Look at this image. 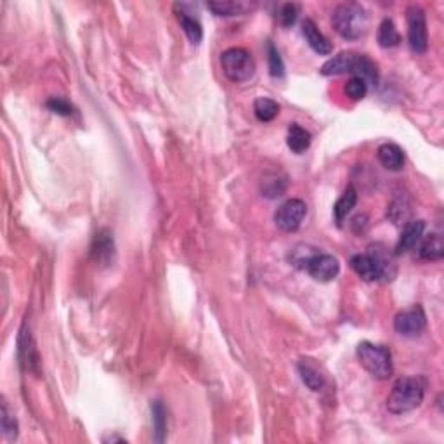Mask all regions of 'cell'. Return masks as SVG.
Wrapping results in <instances>:
<instances>
[{"instance_id":"obj_21","label":"cell","mask_w":444,"mask_h":444,"mask_svg":"<svg viewBox=\"0 0 444 444\" xmlns=\"http://www.w3.org/2000/svg\"><path fill=\"white\" fill-rule=\"evenodd\" d=\"M352 76L361 79L368 87H377V83H379V68L368 56L359 54L358 65H356L354 72H352Z\"/></svg>"},{"instance_id":"obj_17","label":"cell","mask_w":444,"mask_h":444,"mask_svg":"<svg viewBox=\"0 0 444 444\" xmlns=\"http://www.w3.org/2000/svg\"><path fill=\"white\" fill-rule=\"evenodd\" d=\"M207 7L215 14V16L233 17L247 14L248 10L254 9L255 3L241 2V0H222V2H208Z\"/></svg>"},{"instance_id":"obj_22","label":"cell","mask_w":444,"mask_h":444,"mask_svg":"<svg viewBox=\"0 0 444 444\" xmlns=\"http://www.w3.org/2000/svg\"><path fill=\"white\" fill-rule=\"evenodd\" d=\"M286 145L297 155H302L306 149L311 146V134L299 124H292L288 127V134H286Z\"/></svg>"},{"instance_id":"obj_8","label":"cell","mask_w":444,"mask_h":444,"mask_svg":"<svg viewBox=\"0 0 444 444\" xmlns=\"http://www.w3.org/2000/svg\"><path fill=\"white\" fill-rule=\"evenodd\" d=\"M307 214V205L306 202L299 200V198H292V200L285 202L281 207L276 211L274 214V222L285 233H295L300 227V224L304 222Z\"/></svg>"},{"instance_id":"obj_18","label":"cell","mask_w":444,"mask_h":444,"mask_svg":"<svg viewBox=\"0 0 444 444\" xmlns=\"http://www.w3.org/2000/svg\"><path fill=\"white\" fill-rule=\"evenodd\" d=\"M420 247H418V257L422 261H439L444 255V245L441 234L431 233L427 236H422V240L418 241Z\"/></svg>"},{"instance_id":"obj_11","label":"cell","mask_w":444,"mask_h":444,"mask_svg":"<svg viewBox=\"0 0 444 444\" xmlns=\"http://www.w3.org/2000/svg\"><path fill=\"white\" fill-rule=\"evenodd\" d=\"M359 54L351 51H344L340 54L334 56V58L328 59L323 66L320 68V73L323 76H334V75H342V73H351L354 72L356 65H358Z\"/></svg>"},{"instance_id":"obj_29","label":"cell","mask_w":444,"mask_h":444,"mask_svg":"<svg viewBox=\"0 0 444 444\" xmlns=\"http://www.w3.org/2000/svg\"><path fill=\"white\" fill-rule=\"evenodd\" d=\"M268 59H269V73H271L274 79H281L285 75V65H283V59L279 56L278 49L272 44L268 45Z\"/></svg>"},{"instance_id":"obj_10","label":"cell","mask_w":444,"mask_h":444,"mask_svg":"<svg viewBox=\"0 0 444 444\" xmlns=\"http://www.w3.org/2000/svg\"><path fill=\"white\" fill-rule=\"evenodd\" d=\"M17 352H19V363L26 372L38 373V366H40V358H38L37 345H35L33 337H31L30 328L26 323L19 330V338H17Z\"/></svg>"},{"instance_id":"obj_28","label":"cell","mask_w":444,"mask_h":444,"mask_svg":"<svg viewBox=\"0 0 444 444\" xmlns=\"http://www.w3.org/2000/svg\"><path fill=\"white\" fill-rule=\"evenodd\" d=\"M2 417H0V424H2V432L9 441H14L17 438V420L14 417L13 411L9 410L6 401H2Z\"/></svg>"},{"instance_id":"obj_23","label":"cell","mask_w":444,"mask_h":444,"mask_svg":"<svg viewBox=\"0 0 444 444\" xmlns=\"http://www.w3.org/2000/svg\"><path fill=\"white\" fill-rule=\"evenodd\" d=\"M261 191L265 198H279L286 191V177L278 172L265 174L261 183Z\"/></svg>"},{"instance_id":"obj_9","label":"cell","mask_w":444,"mask_h":444,"mask_svg":"<svg viewBox=\"0 0 444 444\" xmlns=\"http://www.w3.org/2000/svg\"><path fill=\"white\" fill-rule=\"evenodd\" d=\"M427 324V316L420 304H415L410 309H404L396 314L394 318V328L400 335L404 337H417L425 330Z\"/></svg>"},{"instance_id":"obj_26","label":"cell","mask_w":444,"mask_h":444,"mask_svg":"<svg viewBox=\"0 0 444 444\" xmlns=\"http://www.w3.org/2000/svg\"><path fill=\"white\" fill-rule=\"evenodd\" d=\"M254 113L257 120L272 122L279 115V106L276 101L269 99V97H257L254 103Z\"/></svg>"},{"instance_id":"obj_16","label":"cell","mask_w":444,"mask_h":444,"mask_svg":"<svg viewBox=\"0 0 444 444\" xmlns=\"http://www.w3.org/2000/svg\"><path fill=\"white\" fill-rule=\"evenodd\" d=\"M299 375L302 382L309 387L314 393H320L324 386V377L321 370L318 368L316 363L313 359H300L299 361Z\"/></svg>"},{"instance_id":"obj_14","label":"cell","mask_w":444,"mask_h":444,"mask_svg":"<svg viewBox=\"0 0 444 444\" xmlns=\"http://www.w3.org/2000/svg\"><path fill=\"white\" fill-rule=\"evenodd\" d=\"M377 156L379 162L386 167L390 172H400L404 167V153L394 142H384L379 149H377Z\"/></svg>"},{"instance_id":"obj_30","label":"cell","mask_w":444,"mask_h":444,"mask_svg":"<svg viewBox=\"0 0 444 444\" xmlns=\"http://www.w3.org/2000/svg\"><path fill=\"white\" fill-rule=\"evenodd\" d=\"M47 110H51L52 113L61 115V117H72L75 113V108L69 101H66L65 97H49L47 103H45Z\"/></svg>"},{"instance_id":"obj_20","label":"cell","mask_w":444,"mask_h":444,"mask_svg":"<svg viewBox=\"0 0 444 444\" xmlns=\"http://www.w3.org/2000/svg\"><path fill=\"white\" fill-rule=\"evenodd\" d=\"M356 204H358V191L354 190V186H347L334 207L335 221H337L338 226L347 219V215L351 214V211L356 207Z\"/></svg>"},{"instance_id":"obj_2","label":"cell","mask_w":444,"mask_h":444,"mask_svg":"<svg viewBox=\"0 0 444 444\" xmlns=\"http://www.w3.org/2000/svg\"><path fill=\"white\" fill-rule=\"evenodd\" d=\"M427 380L424 377H401L394 382L387 396V410L394 415L410 413L417 410L425 397Z\"/></svg>"},{"instance_id":"obj_6","label":"cell","mask_w":444,"mask_h":444,"mask_svg":"<svg viewBox=\"0 0 444 444\" xmlns=\"http://www.w3.org/2000/svg\"><path fill=\"white\" fill-rule=\"evenodd\" d=\"M222 72L231 82H247L255 75V61L243 47H231L221 54Z\"/></svg>"},{"instance_id":"obj_31","label":"cell","mask_w":444,"mask_h":444,"mask_svg":"<svg viewBox=\"0 0 444 444\" xmlns=\"http://www.w3.org/2000/svg\"><path fill=\"white\" fill-rule=\"evenodd\" d=\"M345 94H347L352 101H361L365 99L366 94H368V85H366L361 79L352 76V79L345 83Z\"/></svg>"},{"instance_id":"obj_27","label":"cell","mask_w":444,"mask_h":444,"mask_svg":"<svg viewBox=\"0 0 444 444\" xmlns=\"http://www.w3.org/2000/svg\"><path fill=\"white\" fill-rule=\"evenodd\" d=\"M387 217L394 224H406L408 217H410V204H408L406 198H394V202L389 205V208H387Z\"/></svg>"},{"instance_id":"obj_13","label":"cell","mask_w":444,"mask_h":444,"mask_svg":"<svg viewBox=\"0 0 444 444\" xmlns=\"http://www.w3.org/2000/svg\"><path fill=\"white\" fill-rule=\"evenodd\" d=\"M302 35L306 38V42L309 44V47L313 49L314 52L321 56H328L331 51H334V45L331 42L324 37L320 31V28L316 26L313 19H304L302 21Z\"/></svg>"},{"instance_id":"obj_19","label":"cell","mask_w":444,"mask_h":444,"mask_svg":"<svg viewBox=\"0 0 444 444\" xmlns=\"http://www.w3.org/2000/svg\"><path fill=\"white\" fill-rule=\"evenodd\" d=\"M174 9H176V16H177V21H179L181 28L184 30V33H186V37L190 38L191 44H200L202 40H204V28H202V24L198 23L195 17H191L190 14L186 13V10L183 9V7L179 6V3H176L174 6Z\"/></svg>"},{"instance_id":"obj_5","label":"cell","mask_w":444,"mask_h":444,"mask_svg":"<svg viewBox=\"0 0 444 444\" xmlns=\"http://www.w3.org/2000/svg\"><path fill=\"white\" fill-rule=\"evenodd\" d=\"M299 252L300 257H293L292 262L297 268L304 269L316 281L328 283L337 278L338 272H340L338 258L334 255L321 254V252Z\"/></svg>"},{"instance_id":"obj_3","label":"cell","mask_w":444,"mask_h":444,"mask_svg":"<svg viewBox=\"0 0 444 444\" xmlns=\"http://www.w3.org/2000/svg\"><path fill=\"white\" fill-rule=\"evenodd\" d=\"M335 31L345 40H358L368 31V13L361 3H338L331 13Z\"/></svg>"},{"instance_id":"obj_7","label":"cell","mask_w":444,"mask_h":444,"mask_svg":"<svg viewBox=\"0 0 444 444\" xmlns=\"http://www.w3.org/2000/svg\"><path fill=\"white\" fill-rule=\"evenodd\" d=\"M408 44L415 54H425L429 49V31L425 10L418 6L408 7Z\"/></svg>"},{"instance_id":"obj_15","label":"cell","mask_w":444,"mask_h":444,"mask_svg":"<svg viewBox=\"0 0 444 444\" xmlns=\"http://www.w3.org/2000/svg\"><path fill=\"white\" fill-rule=\"evenodd\" d=\"M113 252H115V245H113V238H111V233L108 229L99 231L96 234L92 241V248H90V254H92V258L99 264H110V261L113 258Z\"/></svg>"},{"instance_id":"obj_25","label":"cell","mask_w":444,"mask_h":444,"mask_svg":"<svg viewBox=\"0 0 444 444\" xmlns=\"http://www.w3.org/2000/svg\"><path fill=\"white\" fill-rule=\"evenodd\" d=\"M151 415H153V434H155V441L163 443L167 436V411L160 401H155V403L151 404Z\"/></svg>"},{"instance_id":"obj_1","label":"cell","mask_w":444,"mask_h":444,"mask_svg":"<svg viewBox=\"0 0 444 444\" xmlns=\"http://www.w3.org/2000/svg\"><path fill=\"white\" fill-rule=\"evenodd\" d=\"M352 271L365 281H379V279H393L396 274L393 255L389 254L384 245H372L366 254L352 255L351 261Z\"/></svg>"},{"instance_id":"obj_4","label":"cell","mask_w":444,"mask_h":444,"mask_svg":"<svg viewBox=\"0 0 444 444\" xmlns=\"http://www.w3.org/2000/svg\"><path fill=\"white\" fill-rule=\"evenodd\" d=\"M356 356H358L363 368L375 379L387 380L393 375V356H390L389 347H386V345L365 340L356 349Z\"/></svg>"},{"instance_id":"obj_24","label":"cell","mask_w":444,"mask_h":444,"mask_svg":"<svg viewBox=\"0 0 444 444\" xmlns=\"http://www.w3.org/2000/svg\"><path fill=\"white\" fill-rule=\"evenodd\" d=\"M377 42H379L380 47H384V49H390V47H396V45H400L401 35H400V31H397L396 24H394L393 19L386 17V19L380 23L379 30H377Z\"/></svg>"},{"instance_id":"obj_12","label":"cell","mask_w":444,"mask_h":444,"mask_svg":"<svg viewBox=\"0 0 444 444\" xmlns=\"http://www.w3.org/2000/svg\"><path fill=\"white\" fill-rule=\"evenodd\" d=\"M424 231H425V221H422V219L404 224V229L403 233H401L400 240H397L396 248H394L396 252H394V254L401 255L413 250V248L418 245V241L422 240V236H424Z\"/></svg>"},{"instance_id":"obj_32","label":"cell","mask_w":444,"mask_h":444,"mask_svg":"<svg viewBox=\"0 0 444 444\" xmlns=\"http://www.w3.org/2000/svg\"><path fill=\"white\" fill-rule=\"evenodd\" d=\"M276 17H278L279 24H283V26H292L297 21V17H299V6H297V3H283V6L279 7Z\"/></svg>"}]
</instances>
